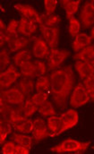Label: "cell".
Here are the masks:
<instances>
[{"label":"cell","instance_id":"obj_1","mask_svg":"<svg viewBox=\"0 0 94 154\" xmlns=\"http://www.w3.org/2000/svg\"><path fill=\"white\" fill-rule=\"evenodd\" d=\"M51 96L53 101L61 110L67 107L69 96L75 83V75L72 66H65L51 71Z\"/></svg>","mask_w":94,"mask_h":154},{"label":"cell","instance_id":"obj_2","mask_svg":"<svg viewBox=\"0 0 94 154\" xmlns=\"http://www.w3.org/2000/svg\"><path fill=\"white\" fill-rule=\"evenodd\" d=\"M91 142H80L74 139H66L52 147L50 151L55 153H83L88 150Z\"/></svg>","mask_w":94,"mask_h":154},{"label":"cell","instance_id":"obj_3","mask_svg":"<svg viewBox=\"0 0 94 154\" xmlns=\"http://www.w3.org/2000/svg\"><path fill=\"white\" fill-rule=\"evenodd\" d=\"M91 97L83 84V82H79L73 90L70 96V106L74 109L80 108L89 103Z\"/></svg>","mask_w":94,"mask_h":154},{"label":"cell","instance_id":"obj_4","mask_svg":"<svg viewBox=\"0 0 94 154\" xmlns=\"http://www.w3.org/2000/svg\"><path fill=\"white\" fill-rule=\"evenodd\" d=\"M40 31L42 38L47 43L50 50L56 49V47L59 42V28L57 26H46L45 24H40Z\"/></svg>","mask_w":94,"mask_h":154},{"label":"cell","instance_id":"obj_5","mask_svg":"<svg viewBox=\"0 0 94 154\" xmlns=\"http://www.w3.org/2000/svg\"><path fill=\"white\" fill-rule=\"evenodd\" d=\"M22 76L20 71L17 70L14 65H10L7 69L0 73V88L1 90H6L12 87V85Z\"/></svg>","mask_w":94,"mask_h":154},{"label":"cell","instance_id":"obj_6","mask_svg":"<svg viewBox=\"0 0 94 154\" xmlns=\"http://www.w3.org/2000/svg\"><path fill=\"white\" fill-rule=\"evenodd\" d=\"M71 52L65 49H54L50 50L47 57V69L50 71L58 69L62 63L70 56Z\"/></svg>","mask_w":94,"mask_h":154},{"label":"cell","instance_id":"obj_7","mask_svg":"<svg viewBox=\"0 0 94 154\" xmlns=\"http://www.w3.org/2000/svg\"><path fill=\"white\" fill-rule=\"evenodd\" d=\"M14 7L22 14V16L25 17L26 19L35 23L36 24L42 23L41 15L35 10L34 7L29 5H24V4H15Z\"/></svg>","mask_w":94,"mask_h":154},{"label":"cell","instance_id":"obj_8","mask_svg":"<svg viewBox=\"0 0 94 154\" xmlns=\"http://www.w3.org/2000/svg\"><path fill=\"white\" fill-rule=\"evenodd\" d=\"M79 18L83 28L87 29L94 25V4L92 1L85 3L83 6Z\"/></svg>","mask_w":94,"mask_h":154},{"label":"cell","instance_id":"obj_9","mask_svg":"<svg viewBox=\"0 0 94 154\" xmlns=\"http://www.w3.org/2000/svg\"><path fill=\"white\" fill-rule=\"evenodd\" d=\"M60 120H61V128L59 131V134L65 131L73 128L78 123L79 116L76 110L72 109L65 111V113L60 116Z\"/></svg>","mask_w":94,"mask_h":154},{"label":"cell","instance_id":"obj_10","mask_svg":"<svg viewBox=\"0 0 94 154\" xmlns=\"http://www.w3.org/2000/svg\"><path fill=\"white\" fill-rule=\"evenodd\" d=\"M49 136L47 125L44 119L36 117L34 119V127L32 131V139L35 143H40Z\"/></svg>","mask_w":94,"mask_h":154},{"label":"cell","instance_id":"obj_11","mask_svg":"<svg viewBox=\"0 0 94 154\" xmlns=\"http://www.w3.org/2000/svg\"><path fill=\"white\" fill-rule=\"evenodd\" d=\"M50 53V48L42 37H36L34 38L32 46V55L37 59H45L48 57Z\"/></svg>","mask_w":94,"mask_h":154},{"label":"cell","instance_id":"obj_12","mask_svg":"<svg viewBox=\"0 0 94 154\" xmlns=\"http://www.w3.org/2000/svg\"><path fill=\"white\" fill-rule=\"evenodd\" d=\"M1 91L4 92L6 100L13 106H18L26 100V97L16 86H13L9 89Z\"/></svg>","mask_w":94,"mask_h":154},{"label":"cell","instance_id":"obj_13","mask_svg":"<svg viewBox=\"0 0 94 154\" xmlns=\"http://www.w3.org/2000/svg\"><path fill=\"white\" fill-rule=\"evenodd\" d=\"M17 112L25 118H30L38 111V107L33 103L31 96L26 98V100L20 105L15 107Z\"/></svg>","mask_w":94,"mask_h":154},{"label":"cell","instance_id":"obj_14","mask_svg":"<svg viewBox=\"0 0 94 154\" xmlns=\"http://www.w3.org/2000/svg\"><path fill=\"white\" fill-rule=\"evenodd\" d=\"M37 32V24L22 16L19 21V32L22 36L31 38Z\"/></svg>","mask_w":94,"mask_h":154},{"label":"cell","instance_id":"obj_15","mask_svg":"<svg viewBox=\"0 0 94 154\" xmlns=\"http://www.w3.org/2000/svg\"><path fill=\"white\" fill-rule=\"evenodd\" d=\"M92 38L91 36H89L84 32H80L74 38L72 48L73 50L77 53L82 49H83L84 48L92 45Z\"/></svg>","mask_w":94,"mask_h":154},{"label":"cell","instance_id":"obj_16","mask_svg":"<svg viewBox=\"0 0 94 154\" xmlns=\"http://www.w3.org/2000/svg\"><path fill=\"white\" fill-rule=\"evenodd\" d=\"M76 61H83L94 66V45H90L74 56Z\"/></svg>","mask_w":94,"mask_h":154},{"label":"cell","instance_id":"obj_17","mask_svg":"<svg viewBox=\"0 0 94 154\" xmlns=\"http://www.w3.org/2000/svg\"><path fill=\"white\" fill-rule=\"evenodd\" d=\"M15 86L23 93V95L26 98H28L32 94V92H33V91L35 89V82L31 78L22 77L17 82Z\"/></svg>","mask_w":94,"mask_h":154},{"label":"cell","instance_id":"obj_18","mask_svg":"<svg viewBox=\"0 0 94 154\" xmlns=\"http://www.w3.org/2000/svg\"><path fill=\"white\" fill-rule=\"evenodd\" d=\"M74 67L82 81L92 75H94V66L90 65L89 63L83 61H76Z\"/></svg>","mask_w":94,"mask_h":154},{"label":"cell","instance_id":"obj_19","mask_svg":"<svg viewBox=\"0 0 94 154\" xmlns=\"http://www.w3.org/2000/svg\"><path fill=\"white\" fill-rule=\"evenodd\" d=\"M12 125H13V128L15 131H17L18 133L30 134L33 131L34 120H32L31 118H27L24 120H21V121L13 123Z\"/></svg>","mask_w":94,"mask_h":154},{"label":"cell","instance_id":"obj_20","mask_svg":"<svg viewBox=\"0 0 94 154\" xmlns=\"http://www.w3.org/2000/svg\"><path fill=\"white\" fill-rule=\"evenodd\" d=\"M32 41V38L24 36H19L17 38H14L11 40L7 45L9 48V50L11 52H18L23 48H25Z\"/></svg>","mask_w":94,"mask_h":154},{"label":"cell","instance_id":"obj_21","mask_svg":"<svg viewBox=\"0 0 94 154\" xmlns=\"http://www.w3.org/2000/svg\"><path fill=\"white\" fill-rule=\"evenodd\" d=\"M47 130H48V134L51 137L59 135V131L61 128V120L60 116L57 115L50 116L47 117Z\"/></svg>","mask_w":94,"mask_h":154},{"label":"cell","instance_id":"obj_22","mask_svg":"<svg viewBox=\"0 0 94 154\" xmlns=\"http://www.w3.org/2000/svg\"><path fill=\"white\" fill-rule=\"evenodd\" d=\"M59 3H60L62 8L65 11L66 18L69 20L78 11L81 1H78V0L77 1H75V0H62Z\"/></svg>","mask_w":94,"mask_h":154},{"label":"cell","instance_id":"obj_23","mask_svg":"<svg viewBox=\"0 0 94 154\" xmlns=\"http://www.w3.org/2000/svg\"><path fill=\"white\" fill-rule=\"evenodd\" d=\"M35 90H36L37 92L51 94V81H50V77L45 75L43 76L37 78V80L35 82Z\"/></svg>","mask_w":94,"mask_h":154},{"label":"cell","instance_id":"obj_24","mask_svg":"<svg viewBox=\"0 0 94 154\" xmlns=\"http://www.w3.org/2000/svg\"><path fill=\"white\" fill-rule=\"evenodd\" d=\"M20 73L23 77L27 78H36V65L34 61H28L19 66Z\"/></svg>","mask_w":94,"mask_h":154},{"label":"cell","instance_id":"obj_25","mask_svg":"<svg viewBox=\"0 0 94 154\" xmlns=\"http://www.w3.org/2000/svg\"><path fill=\"white\" fill-rule=\"evenodd\" d=\"M33 55H32V52L30 50V49H22L20 51H18L13 57V60H14V64L16 67H19L20 65L25 63V62H28V61H31Z\"/></svg>","mask_w":94,"mask_h":154},{"label":"cell","instance_id":"obj_26","mask_svg":"<svg viewBox=\"0 0 94 154\" xmlns=\"http://www.w3.org/2000/svg\"><path fill=\"white\" fill-rule=\"evenodd\" d=\"M12 140L14 141L15 143L28 148L31 150L32 146V138L30 135H27L26 134H22V133H14L12 135Z\"/></svg>","mask_w":94,"mask_h":154},{"label":"cell","instance_id":"obj_27","mask_svg":"<svg viewBox=\"0 0 94 154\" xmlns=\"http://www.w3.org/2000/svg\"><path fill=\"white\" fill-rule=\"evenodd\" d=\"M13 125L7 119L1 118L0 120V144H4L6 137L12 133Z\"/></svg>","mask_w":94,"mask_h":154},{"label":"cell","instance_id":"obj_28","mask_svg":"<svg viewBox=\"0 0 94 154\" xmlns=\"http://www.w3.org/2000/svg\"><path fill=\"white\" fill-rule=\"evenodd\" d=\"M38 112L43 117H48L50 116L56 115L54 106L48 99L38 106Z\"/></svg>","mask_w":94,"mask_h":154},{"label":"cell","instance_id":"obj_29","mask_svg":"<svg viewBox=\"0 0 94 154\" xmlns=\"http://www.w3.org/2000/svg\"><path fill=\"white\" fill-rule=\"evenodd\" d=\"M7 36H8V43L14 38L20 36L19 32V21L15 19H12L7 25Z\"/></svg>","mask_w":94,"mask_h":154},{"label":"cell","instance_id":"obj_30","mask_svg":"<svg viewBox=\"0 0 94 154\" xmlns=\"http://www.w3.org/2000/svg\"><path fill=\"white\" fill-rule=\"evenodd\" d=\"M69 25H68V32H69V34L71 36V38H74L78 33H80V31H81V23L80 21L73 16L71 17L69 20Z\"/></svg>","mask_w":94,"mask_h":154},{"label":"cell","instance_id":"obj_31","mask_svg":"<svg viewBox=\"0 0 94 154\" xmlns=\"http://www.w3.org/2000/svg\"><path fill=\"white\" fill-rule=\"evenodd\" d=\"M10 65H11L10 54H9L8 50L4 48L0 51V68H1V72L7 69Z\"/></svg>","mask_w":94,"mask_h":154},{"label":"cell","instance_id":"obj_32","mask_svg":"<svg viewBox=\"0 0 94 154\" xmlns=\"http://www.w3.org/2000/svg\"><path fill=\"white\" fill-rule=\"evenodd\" d=\"M42 18V23L46 26H57L58 23H61V18L59 15L52 14V15H46L45 14L41 15Z\"/></svg>","mask_w":94,"mask_h":154},{"label":"cell","instance_id":"obj_33","mask_svg":"<svg viewBox=\"0 0 94 154\" xmlns=\"http://www.w3.org/2000/svg\"><path fill=\"white\" fill-rule=\"evenodd\" d=\"M6 44H8L7 25L3 20H0V46L4 48Z\"/></svg>","mask_w":94,"mask_h":154},{"label":"cell","instance_id":"obj_34","mask_svg":"<svg viewBox=\"0 0 94 154\" xmlns=\"http://www.w3.org/2000/svg\"><path fill=\"white\" fill-rule=\"evenodd\" d=\"M90 97H91V100L94 102V75L88 77L86 79H84L83 81Z\"/></svg>","mask_w":94,"mask_h":154},{"label":"cell","instance_id":"obj_35","mask_svg":"<svg viewBox=\"0 0 94 154\" xmlns=\"http://www.w3.org/2000/svg\"><path fill=\"white\" fill-rule=\"evenodd\" d=\"M45 7V14L46 15H52L55 14V11L57 7L58 2L56 0H45L43 2Z\"/></svg>","mask_w":94,"mask_h":154},{"label":"cell","instance_id":"obj_36","mask_svg":"<svg viewBox=\"0 0 94 154\" xmlns=\"http://www.w3.org/2000/svg\"><path fill=\"white\" fill-rule=\"evenodd\" d=\"M16 144H17V143H15L13 140L6 142L5 143H4V145L1 149V153L16 154Z\"/></svg>","mask_w":94,"mask_h":154},{"label":"cell","instance_id":"obj_37","mask_svg":"<svg viewBox=\"0 0 94 154\" xmlns=\"http://www.w3.org/2000/svg\"><path fill=\"white\" fill-rule=\"evenodd\" d=\"M34 62L36 65V77L39 78V77L45 75L47 71V65L40 59H37Z\"/></svg>","mask_w":94,"mask_h":154},{"label":"cell","instance_id":"obj_38","mask_svg":"<svg viewBox=\"0 0 94 154\" xmlns=\"http://www.w3.org/2000/svg\"><path fill=\"white\" fill-rule=\"evenodd\" d=\"M31 98H32L33 103L38 107L39 105H41L42 102H44L46 100L48 99V94L41 93V92H36V93H32L31 95Z\"/></svg>","mask_w":94,"mask_h":154},{"label":"cell","instance_id":"obj_39","mask_svg":"<svg viewBox=\"0 0 94 154\" xmlns=\"http://www.w3.org/2000/svg\"><path fill=\"white\" fill-rule=\"evenodd\" d=\"M91 37L92 39H94V25L93 27L92 28V30H91Z\"/></svg>","mask_w":94,"mask_h":154},{"label":"cell","instance_id":"obj_40","mask_svg":"<svg viewBox=\"0 0 94 154\" xmlns=\"http://www.w3.org/2000/svg\"><path fill=\"white\" fill-rule=\"evenodd\" d=\"M92 2H93V4H94V1H92Z\"/></svg>","mask_w":94,"mask_h":154},{"label":"cell","instance_id":"obj_41","mask_svg":"<svg viewBox=\"0 0 94 154\" xmlns=\"http://www.w3.org/2000/svg\"><path fill=\"white\" fill-rule=\"evenodd\" d=\"M93 149H94V146H93Z\"/></svg>","mask_w":94,"mask_h":154}]
</instances>
